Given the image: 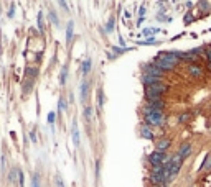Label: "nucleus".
I'll return each mask as SVG.
<instances>
[{"mask_svg":"<svg viewBox=\"0 0 211 187\" xmlns=\"http://www.w3.org/2000/svg\"><path fill=\"white\" fill-rule=\"evenodd\" d=\"M190 154H191V145H190V143H183L178 149V156L182 159H185V158H188Z\"/></svg>","mask_w":211,"mask_h":187,"instance_id":"nucleus-6","label":"nucleus"},{"mask_svg":"<svg viewBox=\"0 0 211 187\" xmlns=\"http://www.w3.org/2000/svg\"><path fill=\"white\" fill-rule=\"evenodd\" d=\"M143 13H145V7H140V10H139V15H140V18L143 17Z\"/></svg>","mask_w":211,"mask_h":187,"instance_id":"nucleus-39","label":"nucleus"},{"mask_svg":"<svg viewBox=\"0 0 211 187\" xmlns=\"http://www.w3.org/2000/svg\"><path fill=\"white\" fill-rule=\"evenodd\" d=\"M25 74H26V77H30V79H32V81H33V79H35L36 77V74H38V69H36V67H26V69H25Z\"/></svg>","mask_w":211,"mask_h":187,"instance_id":"nucleus-16","label":"nucleus"},{"mask_svg":"<svg viewBox=\"0 0 211 187\" xmlns=\"http://www.w3.org/2000/svg\"><path fill=\"white\" fill-rule=\"evenodd\" d=\"M149 161H150L152 166H158V164H165V162H168V161H170V158H168L165 153H162V151H155V153H150Z\"/></svg>","mask_w":211,"mask_h":187,"instance_id":"nucleus-3","label":"nucleus"},{"mask_svg":"<svg viewBox=\"0 0 211 187\" xmlns=\"http://www.w3.org/2000/svg\"><path fill=\"white\" fill-rule=\"evenodd\" d=\"M142 82L145 84V87H149V85H154V84H160V82H162V77H154V76H143V77H142Z\"/></svg>","mask_w":211,"mask_h":187,"instance_id":"nucleus-8","label":"nucleus"},{"mask_svg":"<svg viewBox=\"0 0 211 187\" xmlns=\"http://www.w3.org/2000/svg\"><path fill=\"white\" fill-rule=\"evenodd\" d=\"M168 90V85L165 84H154V85H149L145 87V97H162V94Z\"/></svg>","mask_w":211,"mask_h":187,"instance_id":"nucleus-2","label":"nucleus"},{"mask_svg":"<svg viewBox=\"0 0 211 187\" xmlns=\"http://www.w3.org/2000/svg\"><path fill=\"white\" fill-rule=\"evenodd\" d=\"M143 72L145 74L143 76H154V77H162V74H163V71H160L157 66H155L154 63L152 64H143Z\"/></svg>","mask_w":211,"mask_h":187,"instance_id":"nucleus-4","label":"nucleus"},{"mask_svg":"<svg viewBox=\"0 0 211 187\" xmlns=\"http://www.w3.org/2000/svg\"><path fill=\"white\" fill-rule=\"evenodd\" d=\"M210 167H211V154H206V158H204V161H203V164H201L200 171H208Z\"/></svg>","mask_w":211,"mask_h":187,"instance_id":"nucleus-20","label":"nucleus"},{"mask_svg":"<svg viewBox=\"0 0 211 187\" xmlns=\"http://www.w3.org/2000/svg\"><path fill=\"white\" fill-rule=\"evenodd\" d=\"M32 187H40V176H38V172H35L32 176Z\"/></svg>","mask_w":211,"mask_h":187,"instance_id":"nucleus-23","label":"nucleus"},{"mask_svg":"<svg viewBox=\"0 0 211 187\" xmlns=\"http://www.w3.org/2000/svg\"><path fill=\"white\" fill-rule=\"evenodd\" d=\"M145 108H149V110H160V112H163V108H165V102H163V100H155V102H149Z\"/></svg>","mask_w":211,"mask_h":187,"instance_id":"nucleus-7","label":"nucleus"},{"mask_svg":"<svg viewBox=\"0 0 211 187\" xmlns=\"http://www.w3.org/2000/svg\"><path fill=\"white\" fill-rule=\"evenodd\" d=\"M66 79H68V67L63 66V69H61V74H60V84L65 85V84H66Z\"/></svg>","mask_w":211,"mask_h":187,"instance_id":"nucleus-18","label":"nucleus"},{"mask_svg":"<svg viewBox=\"0 0 211 187\" xmlns=\"http://www.w3.org/2000/svg\"><path fill=\"white\" fill-rule=\"evenodd\" d=\"M91 64H93V61H91V59H84V61H82V66H81L82 74H89V71H91Z\"/></svg>","mask_w":211,"mask_h":187,"instance_id":"nucleus-17","label":"nucleus"},{"mask_svg":"<svg viewBox=\"0 0 211 187\" xmlns=\"http://www.w3.org/2000/svg\"><path fill=\"white\" fill-rule=\"evenodd\" d=\"M60 5L65 8V10H68V4H66V2H60Z\"/></svg>","mask_w":211,"mask_h":187,"instance_id":"nucleus-42","label":"nucleus"},{"mask_svg":"<svg viewBox=\"0 0 211 187\" xmlns=\"http://www.w3.org/2000/svg\"><path fill=\"white\" fill-rule=\"evenodd\" d=\"M130 48H117V46H112V51L114 53H117V54H122V53H125V51H129Z\"/></svg>","mask_w":211,"mask_h":187,"instance_id":"nucleus-30","label":"nucleus"},{"mask_svg":"<svg viewBox=\"0 0 211 187\" xmlns=\"http://www.w3.org/2000/svg\"><path fill=\"white\" fill-rule=\"evenodd\" d=\"M143 118L149 125H154V127H162L163 125V112L160 110H149V108H143Z\"/></svg>","mask_w":211,"mask_h":187,"instance_id":"nucleus-1","label":"nucleus"},{"mask_svg":"<svg viewBox=\"0 0 211 187\" xmlns=\"http://www.w3.org/2000/svg\"><path fill=\"white\" fill-rule=\"evenodd\" d=\"M91 116H93V108H91V107H86V108H84V118L89 122Z\"/></svg>","mask_w":211,"mask_h":187,"instance_id":"nucleus-24","label":"nucleus"},{"mask_svg":"<svg viewBox=\"0 0 211 187\" xmlns=\"http://www.w3.org/2000/svg\"><path fill=\"white\" fill-rule=\"evenodd\" d=\"M68 108V103H66V100L63 99V97H60V100H58V110L60 112H63V110Z\"/></svg>","mask_w":211,"mask_h":187,"instance_id":"nucleus-22","label":"nucleus"},{"mask_svg":"<svg viewBox=\"0 0 211 187\" xmlns=\"http://www.w3.org/2000/svg\"><path fill=\"white\" fill-rule=\"evenodd\" d=\"M50 18H51V21H53V25H54V26H60V21H58V17H56V13H54L53 10L50 12Z\"/></svg>","mask_w":211,"mask_h":187,"instance_id":"nucleus-26","label":"nucleus"},{"mask_svg":"<svg viewBox=\"0 0 211 187\" xmlns=\"http://www.w3.org/2000/svg\"><path fill=\"white\" fill-rule=\"evenodd\" d=\"M87 87H89V82H87V81H82V84H81V100H86Z\"/></svg>","mask_w":211,"mask_h":187,"instance_id":"nucleus-19","label":"nucleus"},{"mask_svg":"<svg viewBox=\"0 0 211 187\" xmlns=\"http://www.w3.org/2000/svg\"><path fill=\"white\" fill-rule=\"evenodd\" d=\"M54 120H56V113H54V112H50V113H48V123L53 125Z\"/></svg>","mask_w":211,"mask_h":187,"instance_id":"nucleus-32","label":"nucleus"},{"mask_svg":"<svg viewBox=\"0 0 211 187\" xmlns=\"http://www.w3.org/2000/svg\"><path fill=\"white\" fill-rule=\"evenodd\" d=\"M32 84H33V81H32V79H30L28 82H25V89H23V92H25V94H28V92L32 90Z\"/></svg>","mask_w":211,"mask_h":187,"instance_id":"nucleus-33","label":"nucleus"},{"mask_svg":"<svg viewBox=\"0 0 211 187\" xmlns=\"http://www.w3.org/2000/svg\"><path fill=\"white\" fill-rule=\"evenodd\" d=\"M97 103H99V107L102 108L104 107V92H102V89H97Z\"/></svg>","mask_w":211,"mask_h":187,"instance_id":"nucleus-21","label":"nucleus"},{"mask_svg":"<svg viewBox=\"0 0 211 187\" xmlns=\"http://www.w3.org/2000/svg\"><path fill=\"white\" fill-rule=\"evenodd\" d=\"M157 31H158L157 28H147V30H143V31H142V35H140V36H150L152 33H157Z\"/></svg>","mask_w":211,"mask_h":187,"instance_id":"nucleus-27","label":"nucleus"},{"mask_svg":"<svg viewBox=\"0 0 211 187\" xmlns=\"http://www.w3.org/2000/svg\"><path fill=\"white\" fill-rule=\"evenodd\" d=\"M23 182H25V176H23V171L18 169V184H20V187H23Z\"/></svg>","mask_w":211,"mask_h":187,"instance_id":"nucleus-29","label":"nucleus"},{"mask_svg":"<svg viewBox=\"0 0 211 187\" xmlns=\"http://www.w3.org/2000/svg\"><path fill=\"white\" fill-rule=\"evenodd\" d=\"M206 56H208V61H210V64H211V48L206 51Z\"/></svg>","mask_w":211,"mask_h":187,"instance_id":"nucleus-40","label":"nucleus"},{"mask_svg":"<svg viewBox=\"0 0 211 187\" xmlns=\"http://www.w3.org/2000/svg\"><path fill=\"white\" fill-rule=\"evenodd\" d=\"M188 72L193 76V77H200V76L203 74V69H201L200 66H196V64H191V66L188 67Z\"/></svg>","mask_w":211,"mask_h":187,"instance_id":"nucleus-12","label":"nucleus"},{"mask_svg":"<svg viewBox=\"0 0 211 187\" xmlns=\"http://www.w3.org/2000/svg\"><path fill=\"white\" fill-rule=\"evenodd\" d=\"M8 180H10L12 184L18 182V167H13V169L8 172Z\"/></svg>","mask_w":211,"mask_h":187,"instance_id":"nucleus-15","label":"nucleus"},{"mask_svg":"<svg viewBox=\"0 0 211 187\" xmlns=\"http://www.w3.org/2000/svg\"><path fill=\"white\" fill-rule=\"evenodd\" d=\"M38 28H40V33H43V13H41V12H40L38 13Z\"/></svg>","mask_w":211,"mask_h":187,"instance_id":"nucleus-25","label":"nucleus"},{"mask_svg":"<svg viewBox=\"0 0 211 187\" xmlns=\"http://www.w3.org/2000/svg\"><path fill=\"white\" fill-rule=\"evenodd\" d=\"M96 177H99V161L96 162Z\"/></svg>","mask_w":211,"mask_h":187,"instance_id":"nucleus-41","label":"nucleus"},{"mask_svg":"<svg viewBox=\"0 0 211 187\" xmlns=\"http://www.w3.org/2000/svg\"><path fill=\"white\" fill-rule=\"evenodd\" d=\"M152 187H160V186H152Z\"/></svg>","mask_w":211,"mask_h":187,"instance_id":"nucleus-44","label":"nucleus"},{"mask_svg":"<svg viewBox=\"0 0 211 187\" xmlns=\"http://www.w3.org/2000/svg\"><path fill=\"white\" fill-rule=\"evenodd\" d=\"M170 140H168V138H162V140H158V143H157V151H162L163 153L165 149L168 148V146H170Z\"/></svg>","mask_w":211,"mask_h":187,"instance_id":"nucleus-11","label":"nucleus"},{"mask_svg":"<svg viewBox=\"0 0 211 187\" xmlns=\"http://www.w3.org/2000/svg\"><path fill=\"white\" fill-rule=\"evenodd\" d=\"M190 120V113H182V115L178 116V122L180 123H183V122H188Z\"/></svg>","mask_w":211,"mask_h":187,"instance_id":"nucleus-31","label":"nucleus"},{"mask_svg":"<svg viewBox=\"0 0 211 187\" xmlns=\"http://www.w3.org/2000/svg\"><path fill=\"white\" fill-rule=\"evenodd\" d=\"M157 39L150 38V39H143V41H137V44H157Z\"/></svg>","mask_w":211,"mask_h":187,"instance_id":"nucleus-28","label":"nucleus"},{"mask_svg":"<svg viewBox=\"0 0 211 187\" xmlns=\"http://www.w3.org/2000/svg\"><path fill=\"white\" fill-rule=\"evenodd\" d=\"M150 182L154 186H163L165 184V179H163V174H150Z\"/></svg>","mask_w":211,"mask_h":187,"instance_id":"nucleus-9","label":"nucleus"},{"mask_svg":"<svg viewBox=\"0 0 211 187\" xmlns=\"http://www.w3.org/2000/svg\"><path fill=\"white\" fill-rule=\"evenodd\" d=\"M142 23H143V17H142V18H139V21H137V25L140 26V25H142Z\"/></svg>","mask_w":211,"mask_h":187,"instance_id":"nucleus-43","label":"nucleus"},{"mask_svg":"<svg viewBox=\"0 0 211 187\" xmlns=\"http://www.w3.org/2000/svg\"><path fill=\"white\" fill-rule=\"evenodd\" d=\"M30 138H32V141H33V143L36 141V135H35V130H33L32 133H30Z\"/></svg>","mask_w":211,"mask_h":187,"instance_id":"nucleus-38","label":"nucleus"},{"mask_svg":"<svg viewBox=\"0 0 211 187\" xmlns=\"http://www.w3.org/2000/svg\"><path fill=\"white\" fill-rule=\"evenodd\" d=\"M71 133H73V143H74L76 146H79V131H78V123H76V120L73 122V130H71Z\"/></svg>","mask_w":211,"mask_h":187,"instance_id":"nucleus-13","label":"nucleus"},{"mask_svg":"<svg viewBox=\"0 0 211 187\" xmlns=\"http://www.w3.org/2000/svg\"><path fill=\"white\" fill-rule=\"evenodd\" d=\"M54 182H56V187H65V184H63V179H61L60 176H56V179H54Z\"/></svg>","mask_w":211,"mask_h":187,"instance_id":"nucleus-36","label":"nucleus"},{"mask_svg":"<svg viewBox=\"0 0 211 187\" xmlns=\"http://www.w3.org/2000/svg\"><path fill=\"white\" fill-rule=\"evenodd\" d=\"M112 30H114V20H111L107 23V26H106V31H112Z\"/></svg>","mask_w":211,"mask_h":187,"instance_id":"nucleus-37","label":"nucleus"},{"mask_svg":"<svg viewBox=\"0 0 211 187\" xmlns=\"http://www.w3.org/2000/svg\"><path fill=\"white\" fill-rule=\"evenodd\" d=\"M73 28H74V21H68V26H66V43H69L73 38Z\"/></svg>","mask_w":211,"mask_h":187,"instance_id":"nucleus-14","label":"nucleus"},{"mask_svg":"<svg viewBox=\"0 0 211 187\" xmlns=\"http://www.w3.org/2000/svg\"><path fill=\"white\" fill-rule=\"evenodd\" d=\"M154 64L160 69V71H172L178 63H173V61H168V59H157Z\"/></svg>","mask_w":211,"mask_h":187,"instance_id":"nucleus-5","label":"nucleus"},{"mask_svg":"<svg viewBox=\"0 0 211 187\" xmlns=\"http://www.w3.org/2000/svg\"><path fill=\"white\" fill-rule=\"evenodd\" d=\"M183 20H185V23H191V21L195 20V17H193V15H191V13L188 12V13L185 15V18H183Z\"/></svg>","mask_w":211,"mask_h":187,"instance_id":"nucleus-34","label":"nucleus"},{"mask_svg":"<svg viewBox=\"0 0 211 187\" xmlns=\"http://www.w3.org/2000/svg\"><path fill=\"white\" fill-rule=\"evenodd\" d=\"M140 135H142L145 140H154V133H152V130H150L149 125H143V127L140 128Z\"/></svg>","mask_w":211,"mask_h":187,"instance_id":"nucleus-10","label":"nucleus"},{"mask_svg":"<svg viewBox=\"0 0 211 187\" xmlns=\"http://www.w3.org/2000/svg\"><path fill=\"white\" fill-rule=\"evenodd\" d=\"M203 53V48H193V49L190 51V54H193V56H196V54H201Z\"/></svg>","mask_w":211,"mask_h":187,"instance_id":"nucleus-35","label":"nucleus"}]
</instances>
